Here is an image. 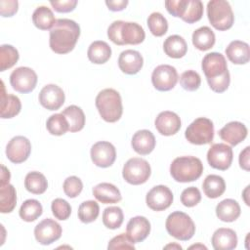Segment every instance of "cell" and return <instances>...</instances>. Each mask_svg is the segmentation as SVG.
Instances as JSON below:
<instances>
[{
  "label": "cell",
  "mask_w": 250,
  "mask_h": 250,
  "mask_svg": "<svg viewBox=\"0 0 250 250\" xmlns=\"http://www.w3.org/2000/svg\"><path fill=\"white\" fill-rule=\"evenodd\" d=\"M79 36L80 26L76 21L59 19L50 30V48L57 54H67L74 49Z\"/></svg>",
  "instance_id": "cell-1"
},
{
  "label": "cell",
  "mask_w": 250,
  "mask_h": 250,
  "mask_svg": "<svg viewBox=\"0 0 250 250\" xmlns=\"http://www.w3.org/2000/svg\"><path fill=\"white\" fill-rule=\"evenodd\" d=\"M108 38L116 45H138L146 37L144 28L137 22L114 21L107 28Z\"/></svg>",
  "instance_id": "cell-2"
},
{
  "label": "cell",
  "mask_w": 250,
  "mask_h": 250,
  "mask_svg": "<svg viewBox=\"0 0 250 250\" xmlns=\"http://www.w3.org/2000/svg\"><path fill=\"white\" fill-rule=\"evenodd\" d=\"M95 104L101 117L106 122H116L122 116L123 106L121 97L119 93L112 88L102 90L97 95Z\"/></svg>",
  "instance_id": "cell-3"
},
{
  "label": "cell",
  "mask_w": 250,
  "mask_h": 250,
  "mask_svg": "<svg viewBox=\"0 0 250 250\" xmlns=\"http://www.w3.org/2000/svg\"><path fill=\"white\" fill-rule=\"evenodd\" d=\"M203 172L201 160L195 156H180L170 165L172 178L179 183H188L197 180Z\"/></svg>",
  "instance_id": "cell-4"
},
{
  "label": "cell",
  "mask_w": 250,
  "mask_h": 250,
  "mask_svg": "<svg viewBox=\"0 0 250 250\" xmlns=\"http://www.w3.org/2000/svg\"><path fill=\"white\" fill-rule=\"evenodd\" d=\"M207 17L214 28L217 30H228L234 22L232 9L228 1L211 0L207 4Z\"/></svg>",
  "instance_id": "cell-5"
},
{
  "label": "cell",
  "mask_w": 250,
  "mask_h": 250,
  "mask_svg": "<svg viewBox=\"0 0 250 250\" xmlns=\"http://www.w3.org/2000/svg\"><path fill=\"white\" fill-rule=\"evenodd\" d=\"M167 232L178 240H189L195 232V225L191 218L181 211L171 213L165 223Z\"/></svg>",
  "instance_id": "cell-6"
},
{
  "label": "cell",
  "mask_w": 250,
  "mask_h": 250,
  "mask_svg": "<svg viewBox=\"0 0 250 250\" xmlns=\"http://www.w3.org/2000/svg\"><path fill=\"white\" fill-rule=\"evenodd\" d=\"M185 137L192 145L210 144L214 138L213 122L206 117L196 118L186 129Z\"/></svg>",
  "instance_id": "cell-7"
},
{
  "label": "cell",
  "mask_w": 250,
  "mask_h": 250,
  "mask_svg": "<svg viewBox=\"0 0 250 250\" xmlns=\"http://www.w3.org/2000/svg\"><path fill=\"white\" fill-rule=\"evenodd\" d=\"M151 169L148 162L140 157L130 158L123 166V179L131 185L138 186L146 183L150 177Z\"/></svg>",
  "instance_id": "cell-8"
},
{
  "label": "cell",
  "mask_w": 250,
  "mask_h": 250,
  "mask_svg": "<svg viewBox=\"0 0 250 250\" xmlns=\"http://www.w3.org/2000/svg\"><path fill=\"white\" fill-rule=\"evenodd\" d=\"M10 84L19 93H30L36 87L37 74L30 67L20 66L11 73Z\"/></svg>",
  "instance_id": "cell-9"
},
{
  "label": "cell",
  "mask_w": 250,
  "mask_h": 250,
  "mask_svg": "<svg viewBox=\"0 0 250 250\" xmlns=\"http://www.w3.org/2000/svg\"><path fill=\"white\" fill-rule=\"evenodd\" d=\"M178 79L177 69L169 64H160L156 66L151 74L153 87L161 92L172 90L176 86Z\"/></svg>",
  "instance_id": "cell-10"
},
{
  "label": "cell",
  "mask_w": 250,
  "mask_h": 250,
  "mask_svg": "<svg viewBox=\"0 0 250 250\" xmlns=\"http://www.w3.org/2000/svg\"><path fill=\"white\" fill-rule=\"evenodd\" d=\"M232 158V148L223 143L212 145L207 152V161L209 165L212 168L221 171H225L230 167Z\"/></svg>",
  "instance_id": "cell-11"
},
{
  "label": "cell",
  "mask_w": 250,
  "mask_h": 250,
  "mask_svg": "<svg viewBox=\"0 0 250 250\" xmlns=\"http://www.w3.org/2000/svg\"><path fill=\"white\" fill-rule=\"evenodd\" d=\"M90 154L93 163L101 168H107L111 166L116 159V150L114 146L105 141L94 144Z\"/></svg>",
  "instance_id": "cell-12"
},
{
  "label": "cell",
  "mask_w": 250,
  "mask_h": 250,
  "mask_svg": "<svg viewBox=\"0 0 250 250\" xmlns=\"http://www.w3.org/2000/svg\"><path fill=\"white\" fill-rule=\"evenodd\" d=\"M31 144L23 136H16L10 140L6 146L7 158L16 164L24 162L30 155Z\"/></svg>",
  "instance_id": "cell-13"
},
{
  "label": "cell",
  "mask_w": 250,
  "mask_h": 250,
  "mask_svg": "<svg viewBox=\"0 0 250 250\" xmlns=\"http://www.w3.org/2000/svg\"><path fill=\"white\" fill-rule=\"evenodd\" d=\"M62 227L52 219H44L34 229V236L37 242L42 245H50L60 239Z\"/></svg>",
  "instance_id": "cell-14"
},
{
  "label": "cell",
  "mask_w": 250,
  "mask_h": 250,
  "mask_svg": "<svg viewBox=\"0 0 250 250\" xmlns=\"http://www.w3.org/2000/svg\"><path fill=\"white\" fill-rule=\"evenodd\" d=\"M173 193L166 186L153 187L146 194V205L153 211H163L170 207L173 202Z\"/></svg>",
  "instance_id": "cell-15"
},
{
  "label": "cell",
  "mask_w": 250,
  "mask_h": 250,
  "mask_svg": "<svg viewBox=\"0 0 250 250\" xmlns=\"http://www.w3.org/2000/svg\"><path fill=\"white\" fill-rule=\"evenodd\" d=\"M201 67L206 79L217 78L229 71L226 58L218 52L205 55L201 62Z\"/></svg>",
  "instance_id": "cell-16"
},
{
  "label": "cell",
  "mask_w": 250,
  "mask_h": 250,
  "mask_svg": "<svg viewBox=\"0 0 250 250\" xmlns=\"http://www.w3.org/2000/svg\"><path fill=\"white\" fill-rule=\"evenodd\" d=\"M65 96L61 87L56 84H48L39 93V103L49 110L59 109L64 103Z\"/></svg>",
  "instance_id": "cell-17"
},
{
  "label": "cell",
  "mask_w": 250,
  "mask_h": 250,
  "mask_svg": "<svg viewBox=\"0 0 250 250\" xmlns=\"http://www.w3.org/2000/svg\"><path fill=\"white\" fill-rule=\"evenodd\" d=\"M150 232V223L143 216H136L127 224L126 234L133 243L144 241Z\"/></svg>",
  "instance_id": "cell-18"
},
{
  "label": "cell",
  "mask_w": 250,
  "mask_h": 250,
  "mask_svg": "<svg viewBox=\"0 0 250 250\" xmlns=\"http://www.w3.org/2000/svg\"><path fill=\"white\" fill-rule=\"evenodd\" d=\"M155 128L163 136L175 135L181 129V119L173 111L165 110L160 112L155 119Z\"/></svg>",
  "instance_id": "cell-19"
},
{
  "label": "cell",
  "mask_w": 250,
  "mask_h": 250,
  "mask_svg": "<svg viewBox=\"0 0 250 250\" xmlns=\"http://www.w3.org/2000/svg\"><path fill=\"white\" fill-rule=\"evenodd\" d=\"M144 64V59L142 55L135 50H125L121 52L118 58V66L120 70L129 75L138 73Z\"/></svg>",
  "instance_id": "cell-20"
},
{
  "label": "cell",
  "mask_w": 250,
  "mask_h": 250,
  "mask_svg": "<svg viewBox=\"0 0 250 250\" xmlns=\"http://www.w3.org/2000/svg\"><path fill=\"white\" fill-rule=\"evenodd\" d=\"M247 133V128L243 123L239 121H231L219 131V136L230 146H236L245 140Z\"/></svg>",
  "instance_id": "cell-21"
},
{
  "label": "cell",
  "mask_w": 250,
  "mask_h": 250,
  "mask_svg": "<svg viewBox=\"0 0 250 250\" xmlns=\"http://www.w3.org/2000/svg\"><path fill=\"white\" fill-rule=\"evenodd\" d=\"M211 242L215 250H231L237 246V235L231 229L220 228L213 233Z\"/></svg>",
  "instance_id": "cell-22"
},
{
  "label": "cell",
  "mask_w": 250,
  "mask_h": 250,
  "mask_svg": "<svg viewBox=\"0 0 250 250\" xmlns=\"http://www.w3.org/2000/svg\"><path fill=\"white\" fill-rule=\"evenodd\" d=\"M131 145L137 153L146 155L155 147V137L148 130H139L133 135Z\"/></svg>",
  "instance_id": "cell-23"
},
{
  "label": "cell",
  "mask_w": 250,
  "mask_h": 250,
  "mask_svg": "<svg viewBox=\"0 0 250 250\" xmlns=\"http://www.w3.org/2000/svg\"><path fill=\"white\" fill-rule=\"evenodd\" d=\"M1 99H0V115L1 118H12L18 115L21 109V103L20 99L12 94H6L4 82L1 81Z\"/></svg>",
  "instance_id": "cell-24"
},
{
  "label": "cell",
  "mask_w": 250,
  "mask_h": 250,
  "mask_svg": "<svg viewBox=\"0 0 250 250\" xmlns=\"http://www.w3.org/2000/svg\"><path fill=\"white\" fill-rule=\"evenodd\" d=\"M225 52L228 59L234 64H245L250 60L249 45L240 40L231 41Z\"/></svg>",
  "instance_id": "cell-25"
},
{
  "label": "cell",
  "mask_w": 250,
  "mask_h": 250,
  "mask_svg": "<svg viewBox=\"0 0 250 250\" xmlns=\"http://www.w3.org/2000/svg\"><path fill=\"white\" fill-rule=\"evenodd\" d=\"M92 191L95 198L104 204L117 203L122 199L120 190L109 183L98 184L93 188Z\"/></svg>",
  "instance_id": "cell-26"
},
{
  "label": "cell",
  "mask_w": 250,
  "mask_h": 250,
  "mask_svg": "<svg viewBox=\"0 0 250 250\" xmlns=\"http://www.w3.org/2000/svg\"><path fill=\"white\" fill-rule=\"evenodd\" d=\"M240 212L241 209L238 202L231 198L224 199L216 206L217 217L227 223L235 221L240 216Z\"/></svg>",
  "instance_id": "cell-27"
},
{
  "label": "cell",
  "mask_w": 250,
  "mask_h": 250,
  "mask_svg": "<svg viewBox=\"0 0 250 250\" xmlns=\"http://www.w3.org/2000/svg\"><path fill=\"white\" fill-rule=\"evenodd\" d=\"M88 59L91 62L96 64H102L106 62L111 57V48L104 41H94L87 51Z\"/></svg>",
  "instance_id": "cell-28"
},
{
  "label": "cell",
  "mask_w": 250,
  "mask_h": 250,
  "mask_svg": "<svg viewBox=\"0 0 250 250\" xmlns=\"http://www.w3.org/2000/svg\"><path fill=\"white\" fill-rule=\"evenodd\" d=\"M163 50L165 54L173 59L183 58L188 51L186 40L180 35H170L163 43Z\"/></svg>",
  "instance_id": "cell-29"
},
{
  "label": "cell",
  "mask_w": 250,
  "mask_h": 250,
  "mask_svg": "<svg viewBox=\"0 0 250 250\" xmlns=\"http://www.w3.org/2000/svg\"><path fill=\"white\" fill-rule=\"evenodd\" d=\"M216 41L215 33L208 26H201L192 33V44L200 51L211 49Z\"/></svg>",
  "instance_id": "cell-30"
},
{
  "label": "cell",
  "mask_w": 250,
  "mask_h": 250,
  "mask_svg": "<svg viewBox=\"0 0 250 250\" xmlns=\"http://www.w3.org/2000/svg\"><path fill=\"white\" fill-rule=\"evenodd\" d=\"M202 188L205 195L209 198H218L226 190L225 180L219 175H208L202 184Z\"/></svg>",
  "instance_id": "cell-31"
},
{
  "label": "cell",
  "mask_w": 250,
  "mask_h": 250,
  "mask_svg": "<svg viewBox=\"0 0 250 250\" xmlns=\"http://www.w3.org/2000/svg\"><path fill=\"white\" fill-rule=\"evenodd\" d=\"M62 114L66 118L69 126V130L71 133L81 131L85 125V114L83 110L77 105H69L65 107Z\"/></svg>",
  "instance_id": "cell-32"
},
{
  "label": "cell",
  "mask_w": 250,
  "mask_h": 250,
  "mask_svg": "<svg viewBox=\"0 0 250 250\" xmlns=\"http://www.w3.org/2000/svg\"><path fill=\"white\" fill-rule=\"evenodd\" d=\"M56 21L52 10L46 6L37 7L32 14V21L34 25L41 30H51Z\"/></svg>",
  "instance_id": "cell-33"
},
{
  "label": "cell",
  "mask_w": 250,
  "mask_h": 250,
  "mask_svg": "<svg viewBox=\"0 0 250 250\" xmlns=\"http://www.w3.org/2000/svg\"><path fill=\"white\" fill-rule=\"evenodd\" d=\"M24 187L27 191L33 194H42L48 188V182L42 173L32 171L25 176Z\"/></svg>",
  "instance_id": "cell-34"
},
{
  "label": "cell",
  "mask_w": 250,
  "mask_h": 250,
  "mask_svg": "<svg viewBox=\"0 0 250 250\" xmlns=\"http://www.w3.org/2000/svg\"><path fill=\"white\" fill-rule=\"evenodd\" d=\"M17 204L16 188L11 184L0 185V211L11 213Z\"/></svg>",
  "instance_id": "cell-35"
},
{
  "label": "cell",
  "mask_w": 250,
  "mask_h": 250,
  "mask_svg": "<svg viewBox=\"0 0 250 250\" xmlns=\"http://www.w3.org/2000/svg\"><path fill=\"white\" fill-rule=\"evenodd\" d=\"M43 212L41 203L36 199L25 200L19 211L20 217L25 222H33L37 220Z\"/></svg>",
  "instance_id": "cell-36"
},
{
  "label": "cell",
  "mask_w": 250,
  "mask_h": 250,
  "mask_svg": "<svg viewBox=\"0 0 250 250\" xmlns=\"http://www.w3.org/2000/svg\"><path fill=\"white\" fill-rule=\"evenodd\" d=\"M124 220L123 211L120 207L110 206L104 210L103 213V223L110 229H116L121 227Z\"/></svg>",
  "instance_id": "cell-37"
},
{
  "label": "cell",
  "mask_w": 250,
  "mask_h": 250,
  "mask_svg": "<svg viewBox=\"0 0 250 250\" xmlns=\"http://www.w3.org/2000/svg\"><path fill=\"white\" fill-rule=\"evenodd\" d=\"M20 55L18 50L12 45L3 44L0 46V71L14 66L19 61Z\"/></svg>",
  "instance_id": "cell-38"
},
{
  "label": "cell",
  "mask_w": 250,
  "mask_h": 250,
  "mask_svg": "<svg viewBox=\"0 0 250 250\" xmlns=\"http://www.w3.org/2000/svg\"><path fill=\"white\" fill-rule=\"evenodd\" d=\"M100 214V206L94 200L82 202L78 207V218L82 223L89 224L94 222Z\"/></svg>",
  "instance_id": "cell-39"
},
{
  "label": "cell",
  "mask_w": 250,
  "mask_h": 250,
  "mask_svg": "<svg viewBox=\"0 0 250 250\" xmlns=\"http://www.w3.org/2000/svg\"><path fill=\"white\" fill-rule=\"evenodd\" d=\"M146 22L149 31L156 37L163 36L168 30V21L161 13H151L148 16Z\"/></svg>",
  "instance_id": "cell-40"
},
{
  "label": "cell",
  "mask_w": 250,
  "mask_h": 250,
  "mask_svg": "<svg viewBox=\"0 0 250 250\" xmlns=\"http://www.w3.org/2000/svg\"><path fill=\"white\" fill-rule=\"evenodd\" d=\"M46 127L49 133L55 136H62L69 130L68 122L62 113L51 115L46 122Z\"/></svg>",
  "instance_id": "cell-41"
},
{
  "label": "cell",
  "mask_w": 250,
  "mask_h": 250,
  "mask_svg": "<svg viewBox=\"0 0 250 250\" xmlns=\"http://www.w3.org/2000/svg\"><path fill=\"white\" fill-rule=\"evenodd\" d=\"M203 16V3L200 0H188L185 13L181 18L188 23H193L201 20Z\"/></svg>",
  "instance_id": "cell-42"
},
{
  "label": "cell",
  "mask_w": 250,
  "mask_h": 250,
  "mask_svg": "<svg viewBox=\"0 0 250 250\" xmlns=\"http://www.w3.org/2000/svg\"><path fill=\"white\" fill-rule=\"evenodd\" d=\"M180 84L186 91H196L201 84L200 75L194 70H187L182 73Z\"/></svg>",
  "instance_id": "cell-43"
},
{
  "label": "cell",
  "mask_w": 250,
  "mask_h": 250,
  "mask_svg": "<svg viewBox=\"0 0 250 250\" xmlns=\"http://www.w3.org/2000/svg\"><path fill=\"white\" fill-rule=\"evenodd\" d=\"M51 210L55 218L61 221L67 220L71 214V207L69 203L62 198H56L53 200Z\"/></svg>",
  "instance_id": "cell-44"
},
{
  "label": "cell",
  "mask_w": 250,
  "mask_h": 250,
  "mask_svg": "<svg viewBox=\"0 0 250 250\" xmlns=\"http://www.w3.org/2000/svg\"><path fill=\"white\" fill-rule=\"evenodd\" d=\"M62 188L66 196L74 198L81 193L83 189V183L78 177L70 176L64 180Z\"/></svg>",
  "instance_id": "cell-45"
},
{
  "label": "cell",
  "mask_w": 250,
  "mask_h": 250,
  "mask_svg": "<svg viewBox=\"0 0 250 250\" xmlns=\"http://www.w3.org/2000/svg\"><path fill=\"white\" fill-rule=\"evenodd\" d=\"M201 200V193L195 187H189L183 190L181 194V202L186 207H193Z\"/></svg>",
  "instance_id": "cell-46"
},
{
  "label": "cell",
  "mask_w": 250,
  "mask_h": 250,
  "mask_svg": "<svg viewBox=\"0 0 250 250\" xmlns=\"http://www.w3.org/2000/svg\"><path fill=\"white\" fill-rule=\"evenodd\" d=\"M108 250L113 249H131L134 250L135 246L134 243L130 240L126 233H120L119 235L114 236L107 245Z\"/></svg>",
  "instance_id": "cell-47"
},
{
  "label": "cell",
  "mask_w": 250,
  "mask_h": 250,
  "mask_svg": "<svg viewBox=\"0 0 250 250\" xmlns=\"http://www.w3.org/2000/svg\"><path fill=\"white\" fill-rule=\"evenodd\" d=\"M207 82L212 91H214L216 93H223L229 86V82H230L229 72L228 71L225 74H223L222 76H219L217 78L207 79Z\"/></svg>",
  "instance_id": "cell-48"
},
{
  "label": "cell",
  "mask_w": 250,
  "mask_h": 250,
  "mask_svg": "<svg viewBox=\"0 0 250 250\" xmlns=\"http://www.w3.org/2000/svg\"><path fill=\"white\" fill-rule=\"evenodd\" d=\"M187 1L188 0H167L165 1L166 10L170 15L177 18H182L186 10Z\"/></svg>",
  "instance_id": "cell-49"
},
{
  "label": "cell",
  "mask_w": 250,
  "mask_h": 250,
  "mask_svg": "<svg viewBox=\"0 0 250 250\" xmlns=\"http://www.w3.org/2000/svg\"><path fill=\"white\" fill-rule=\"evenodd\" d=\"M19 2L17 0H1L0 14L2 17H12L18 12Z\"/></svg>",
  "instance_id": "cell-50"
},
{
  "label": "cell",
  "mask_w": 250,
  "mask_h": 250,
  "mask_svg": "<svg viewBox=\"0 0 250 250\" xmlns=\"http://www.w3.org/2000/svg\"><path fill=\"white\" fill-rule=\"evenodd\" d=\"M51 6L59 13H68L75 9L77 0H62V1H50Z\"/></svg>",
  "instance_id": "cell-51"
},
{
  "label": "cell",
  "mask_w": 250,
  "mask_h": 250,
  "mask_svg": "<svg viewBox=\"0 0 250 250\" xmlns=\"http://www.w3.org/2000/svg\"><path fill=\"white\" fill-rule=\"evenodd\" d=\"M105 5L110 11L117 12V11L124 10L128 5V1L127 0H109V1L106 0Z\"/></svg>",
  "instance_id": "cell-52"
},
{
  "label": "cell",
  "mask_w": 250,
  "mask_h": 250,
  "mask_svg": "<svg viewBox=\"0 0 250 250\" xmlns=\"http://www.w3.org/2000/svg\"><path fill=\"white\" fill-rule=\"evenodd\" d=\"M250 147L246 146L239 154V165L245 171H249V158H250Z\"/></svg>",
  "instance_id": "cell-53"
},
{
  "label": "cell",
  "mask_w": 250,
  "mask_h": 250,
  "mask_svg": "<svg viewBox=\"0 0 250 250\" xmlns=\"http://www.w3.org/2000/svg\"><path fill=\"white\" fill-rule=\"evenodd\" d=\"M1 178H0V185H5V184H8L9 181H10V178H11V175H10V171L4 166V165H1Z\"/></svg>",
  "instance_id": "cell-54"
},
{
  "label": "cell",
  "mask_w": 250,
  "mask_h": 250,
  "mask_svg": "<svg viewBox=\"0 0 250 250\" xmlns=\"http://www.w3.org/2000/svg\"><path fill=\"white\" fill-rule=\"evenodd\" d=\"M164 248H166V249H168V248H177V249H182V246H180V245H178V244H168V245H166Z\"/></svg>",
  "instance_id": "cell-55"
},
{
  "label": "cell",
  "mask_w": 250,
  "mask_h": 250,
  "mask_svg": "<svg viewBox=\"0 0 250 250\" xmlns=\"http://www.w3.org/2000/svg\"><path fill=\"white\" fill-rule=\"evenodd\" d=\"M189 248H190V249H191V248H202V249H207V247H206V246H204V245H201V244H197V245H191Z\"/></svg>",
  "instance_id": "cell-56"
}]
</instances>
